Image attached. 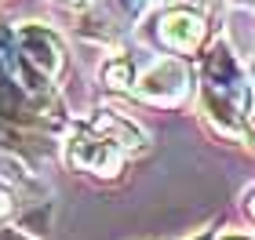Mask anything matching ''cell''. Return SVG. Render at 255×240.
Segmentation results:
<instances>
[{"mask_svg":"<svg viewBox=\"0 0 255 240\" xmlns=\"http://www.w3.org/2000/svg\"><path fill=\"white\" fill-rule=\"evenodd\" d=\"M201 240H208V237H201Z\"/></svg>","mask_w":255,"mask_h":240,"instance_id":"obj_4","label":"cell"},{"mask_svg":"<svg viewBox=\"0 0 255 240\" xmlns=\"http://www.w3.org/2000/svg\"><path fill=\"white\" fill-rule=\"evenodd\" d=\"M22 44H26V51H29L40 66L59 70V44H55L51 33H44V29H26V33H22Z\"/></svg>","mask_w":255,"mask_h":240,"instance_id":"obj_1","label":"cell"},{"mask_svg":"<svg viewBox=\"0 0 255 240\" xmlns=\"http://www.w3.org/2000/svg\"><path fill=\"white\" fill-rule=\"evenodd\" d=\"M4 211H7V197L0 193V215H4Z\"/></svg>","mask_w":255,"mask_h":240,"instance_id":"obj_2","label":"cell"},{"mask_svg":"<svg viewBox=\"0 0 255 240\" xmlns=\"http://www.w3.org/2000/svg\"><path fill=\"white\" fill-rule=\"evenodd\" d=\"M230 240H237V237H230Z\"/></svg>","mask_w":255,"mask_h":240,"instance_id":"obj_3","label":"cell"}]
</instances>
